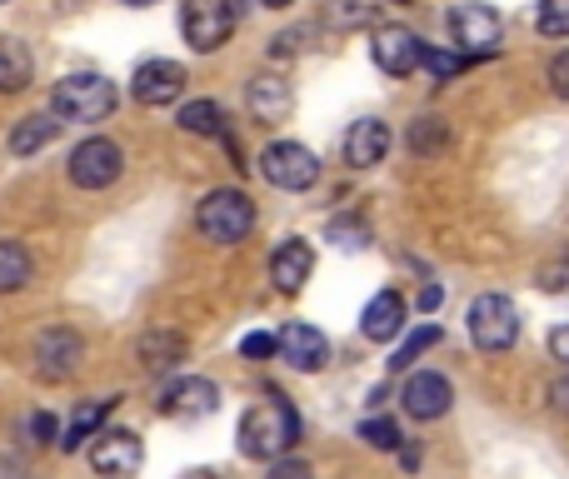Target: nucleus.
<instances>
[{
  "mask_svg": "<svg viewBox=\"0 0 569 479\" xmlns=\"http://www.w3.org/2000/svg\"><path fill=\"white\" fill-rule=\"evenodd\" d=\"M240 455L246 460H284L295 440H300V415L284 395H266L260 405H250L240 420Z\"/></svg>",
  "mask_w": 569,
  "mask_h": 479,
  "instance_id": "nucleus-1",
  "label": "nucleus"
},
{
  "mask_svg": "<svg viewBox=\"0 0 569 479\" xmlns=\"http://www.w3.org/2000/svg\"><path fill=\"white\" fill-rule=\"evenodd\" d=\"M50 110H56V120L96 126V120H106L110 110H116V86H110L106 76H96V70H76V76L56 80V90H50Z\"/></svg>",
  "mask_w": 569,
  "mask_h": 479,
  "instance_id": "nucleus-2",
  "label": "nucleus"
},
{
  "mask_svg": "<svg viewBox=\"0 0 569 479\" xmlns=\"http://www.w3.org/2000/svg\"><path fill=\"white\" fill-rule=\"evenodd\" d=\"M196 226L200 236L216 245H240L256 230V200L246 190H210L196 210Z\"/></svg>",
  "mask_w": 569,
  "mask_h": 479,
  "instance_id": "nucleus-3",
  "label": "nucleus"
},
{
  "mask_svg": "<svg viewBox=\"0 0 569 479\" xmlns=\"http://www.w3.org/2000/svg\"><path fill=\"white\" fill-rule=\"evenodd\" d=\"M470 340L480 345L485 355H505L520 340V310H515L510 295H480L470 305Z\"/></svg>",
  "mask_w": 569,
  "mask_h": 479,
  "instance_id": "nucleus-4",
  "label": "nucleus"
},
{
  "mask_svg": "<svg viewBox=\"0 0 569 479\" xmlns=\"http://www.w3.org/2000/svg\"><path fill=\"white\" fill-rule=\"evenodd\" d=\"M236 0H186L180 6V30H186L190 50H200V56L226 46L236 36Z\"/></svg>",
  "mask_w": 569,
  "mask_h": 479,
  "instance_id": "nucleus-5",
  "label": "nucleus"
},
{
  "mask_svg": "<svg viewBox=\"0 0 569 479\" xmlns=\"http://www.w3.org/2000/svg\"><path fill=\"white\" fill-rule=\"evenodd\" d=\"M70 180H76L80 190H106V186H116L120 180V170H126V150L116 146V140H106V136H90V140H80L76 150H70Z\"/></svg>",
  "mask_w": 569,
  "mask_h": 479,
  "instance_id": "nucleus-6",
  "label": "nucleus"
},
{
  "mask_svg": "<svg viewBox=\"0 0 569 479\" xmlns=\"http://www.w3.org/2000/svg\"><path fill=\"white\" fill-rule=\"evenodd\" d=\"M260 176L276 190H310L315 180H320V160H315V150L300 146V140H276V146H266V156H260Z\"/></svg>",
  "mask_w": 569,
  "mask_h": 479,
  "instance_id": "nucleus-7",
  "label": "nucleus"
},
{
  "mask_svg": "<svg viewBox=\"0 0 569 479\" xmlns=\"http://www.w3.org/2000/svg\"><path fill=\"white\" fill-rule=\"evenodd\" d=\"M80 360H86V340H80L76 330H66V325H50L46 335L36 340V375L40 380H70V375L80 370Z\"/></svg>",
  "mask_w": 569,
  "mask_h": 479,
  "instance_id": "nucleus-8",
  "label": "nucleus"
},
{
  "mask_svg": "<svg viewBox=\"0 0 569 479\" xmlns=\"http://www.w3.org/2000/svg\"><path fill=\"white\" fill-rule=\"evenodd\" d=\"M450 36L470 56H490L500 46V16L490 6H480V0H465V6L450 10Z\"/></svg>",
  "mask_w": 569,
  "mask_h": 479,
  "instance_id": "nucleus-9",
  "label": "nucleus"
},
{
  "mask_svg": "<svg viewBox=\"0 0 569 479\" xmlns=\"http://www.w3.org/2000/svg\"><path fill=\"white\" fill-rule=\"evenodd\" d=\"M90 465H96V475H106V479H130L146 465V450H140V440L130 430H100V435H90Z\"/></svg>",
  "mask_w": 569,
  "mask_h": 479,
  "instance_id": "nucleus-10",
  "label": "nucleus"
},
{
  "mask_svg": "<svg viewBox=\"0 0 569 479\" xmlns=\"http://www.w3.org/2000/svg\"><path fill=\"white\" fill-rule=\"evenodd\" d=\"M400 405H405V415H410V420L430 425V420H445V415H450L455 390H450V380H445V375L420 370V375H410V380H405Z\"/></svg>",
  "mask_w": 569,
  "mask_h": 479,
  "instance_id": "nucleus-11",
  "label": "nucleus"
},
{
  "mask_svg": "<svg viewBox=\"0 0 569 479\" xmlns=\"http://www.w3.org/2000/svg\"><path fill=\"white\" fill-rule=\"evenodd\" d=\"M276 355L290 370H305V375H315V370H325V360H330V340H325L315 325H300V320H290L284 330L276 335Z\"/></svg>",
  "mask_w": 569,
  "mask_h": 479,
  "instance_id": "nucleus-12",
  "label": "nucleus"
},
{
  "mask_svg": "<svg viewBox=\"0 0 569 479\" xmlns=\"http://www.w3.org/2000/svg\"><path fill=\"white\" fill-rule=\"evenodd\" d=\"M186 80H190L186 66H176V60H146V66L136 70V80H130V90H136L140 106L160 110V106H176Z\"/></svg>",
  "mask_w": 569,
  "mask_h": 479,
  "instance_id": "nucleus-13",
  "label": "nucleus"
},
{
  "mask_svg": "<svg viewBox=\"0 0 569 479\" xmlns=\"http://www.w3.org/2000/svg\"><path fill=\"white\" fill-rule=\"evenodd\" d=\"M375 66L385 70V76H410V70H420V36L405 26H380L375 30V46H370Z\"/></svg>",
  "mask_w": 569,
  "mask_h": 479,
  "instance_id": "nucleus-14",
  "label": "nucleus"
},
{
  "mask_svg": "<svg viewBox=\"0 0 569 479\" xmlns=\"http://www.w3.org/2000/svg\"><path fill=\"white\" fill-rule=\"evenodd\" d=\"M160 410L170 420H206V415L220 410V390L210 380H200V375H186V380H176L160 395Z\"/></svg>",
  "mask_w": 569,
  "mask_h": 479,
  "instance_id": "nucleus-15",
  "label": "nucleus"
},
{
  "mask_svg": "<svg viewBox=\"0 0 569 479\" xmlns=\"http://www.w3.org/2000/svg\"><path fill=\"white\" fill-rule=\"evenodd\" d=\"M405 320H410V305H405V295L400 290H380L370 305H365L360 335H365V340H375V345H390L395 335L405 330Z\"/></svg>",
  "mask_w": 569,
  "mask_h": 479,
  "instance_id": "nucleus-16",
  "label": "nucleus"
},
{
  "mask_svg": "<svg viewBox=\"0 0 569 479\" xmlns=\"http://www.w3.org/2000/svg\"><path fill=\"white\" fill-rule=\"evenodd\" d=\"M315 275V245L310 240H280L276 255H270V280H276L280 295L305 290V280Z\"/></svg>",
  "mask_w": 569,
  "mask_h": 479,
  "instance_id": "nucleus-17",
  "label": "nucleus"
},
{
  "mask_svg": "<svg viewBox=\"0 0 569 479\" xmlns=\"http://www.w3.org/2000/svg\"><path fill=\"white\" fill-rule=\"evenodd\" d=\"M385 156H390V126L375 116L355 120L350 136H345V160H350L355 170H370V166H380Z\"/></svg>",
  "mask_w": 569,
  "mask_h": 479,
  "instance_id": "nucleus-18",
  "label": "nucleus"
},
{
  "mask_svg": "<svg viewBox=\"0 0 569 479\" xmlns=\"http://www.w3.org/2000/svg\"><path fill=\"white\" fill-rule=\"evenodd\" d=\"M246 106H250V116L260 120V126H280V120H290V106H295V96H290V80H280V76H256L250 80V90H246Z\"/></svg>",
  "mask_w": 569,
  "mask_h": 479,
  "instance_id": "nucleus-19",
  "label": "nucleus"
},
{
  "mask_svg": "<svg viewBox=\"0 0 569 479\" xmlns=\"http://www.w3.org/2000/svg\"><path fill=\"white\" fill-rule=\"evenodd\" d=\"M30 76H36V60H30V50L20 46V40L0 36V96H16V90H26Z\"/></svg>",
  "mask_w": 569,
  "mask_h": 479,
  "instance_id": "nucleus-20",
  "label": "nucleus"
},
{
  "mask_svg": "<svg viewBox=\"0 0 569 479\" xmlns=\"http://www.w3.org/2000/svg\"><path fill=\"white\" fill-rule=\"evenodd\" d=\"M60 136V120L56 116H26L16 130H10V156H36V150H46L50 140Z\"/></svg>",
  "mask_w": 569,
  "mask_h": 479,
  "instance_id": "nucleus-21",
  "label": "nucleus"
},
{
  "mask_svg": "<svg viewBox=\"0 0 569 479\" xmlns=\"http://www.w3.org/2000/svg\"><path fill=\"white\" fill-rule=\"evenodd\" d=\"M30 275H36V260H30L26 245H20V240H0V295L26 290Z\"/></svg>",
  "mask_w": 569,
  "mask_h": 479,
  "instance_id": "nucleus-22",
  "label": "nucleus"
},
{
  "mask_svg": "<svg viewBox=\"0 0 569 479\" xmlns=\"http://www.w3.org/2000/svg\"><path fill=\"white\" fill-rule=\"evenodd\" d=\"M110 410H116V400H90V405H80V410H76V420H70V430L60 435V450H66V455H76L80 445H86L90 435L100 430V420H106Z\"/></svg>",
  "mask_w": 569,
  "mask_h": 479,
  "instance_id": "nucleus-23",
  "label": "nucleus"
},
{
  "mask_svg": "<svg viewBox=\"0 0 569 479\" xmlns=\"http://www.w3.org/2000/svg\"><path fill=\"white\" fill-rule=\"evenodd\" d=\"M180 130L220 140L226 136V110H220L216 100H190V106H180Z\"/></svg>",
  "mask_w": 569,
  "mask_h": 479,
  "instance_id": "nucleus-24",
  "label": "nucleus"
},
{
  "mask_svg": "<svg viewBox=\"0 0 569 479\" xmlns=\"http://www.w3.org/2000/svg\"><path fill=\"white\" fill-rule=\"evenodd\" d=\"M136 355H140V365H146V370H170V365L180 360V355H186V340H180V335H146V340L136 345Z\"/></svg>",
  "mask_w": 569,
  "mask_h": 479,
  "instance_id": "nucleus-25",
  "label": "nucleus"
},
{
  "mask_svg": "<svg viewBox=\"0 0 569 479\" xmlns=\"http://www.w3.org/2000/svg\"><path fill=\"white\" fill-rule=\"evenodd\" d=\"M430 345H440V325H425V330H415L410 340L400 345V350H395V360H390V370H410L415 360H420L425 350H430Z\"/></svg>",
  "mask_w": 569,
  "mask_h": 479,
  "instance_id": "nucleus-26",
  "label": "nucleus"
},
{
  "mask_svg": "<svg viewBox=\"0 0 569 479\" xmlns=\"http://www.w3.org/2000/svg\"><path fill=\"white\" fill-rule=\"evenodd\" d=\"M535 26H540V36L565 40L569 36V0H540V10H535Z\"/></svg>",
  "mask_w": 569,
  "mask_h": 479,
  "instance_id": "nucleus-27",
  "label": "nucleus"
},
{
  "mask_svg": "<svg viewBox=\"0 0 569 479\" xmlns=\"http://www.w3.org/2000/svg\"><path fill=\"white\" fill-rule=\"evenodd\" d=\"M360 440L370 445V450H400L405 435H400V425L380 415V420H365V425H360Z\"/></svg>",
  "mask_w": 569,
  "mask_h": 479,
  "instance_id": "nucleus-28",
  "label": "nucleus"
},
{
  "mask_svg": "<svg viewBox=\"0 0 569 479\" xmlns=\"http://www.w3.org/2000/svg\"><path fill=\"white\" fill-rule=\"evenodd\" d=\"M420 66L430 70L435 80H450L455 70L465 66V56H460V50H455V56H450V50H435V46H425V40H420Z\"/></svg>",
  "mask_w": 569,
  "mask_h": 479,
  "instance_id": "nucleus-29",
  "label": "nucleus"
},
{
  "mask_svg": "<svg viewBox=\"0 0 569 479\" xmlns=\"http://www.w3.org/2000/svg\"><path fill=\"white\" fill-rule=\"evenodd\" d=\"M440 140H445V130H440V120L435 116H425V120H415L410 126V150H420V156H430Z\"/></svg>",
  "mask_w": 569,
  "mask_h": 479,
  "instance_id": "nucleus-30",
  "label": "nucleus"
},
{
  "mask_svg": "<svg viewBox=\"0 0 569 479\" xmlns=\"http://www.w3.org/2000/svg\"><path fill=\"white\" fill-rule=\"evenodd\" d=\"M240 355H246V360H270V355H276V335H266V330H260V335H246V340H240Z\"/></svg>",
  "mask_w": 569,
  "mask_h": 479,
  "instance_id": "nucleus-31",
  "label": "nucleus"
},
{
  "mask_svg": "<svg viewBox=\"0 0 569 479\" xmlns=\"http://www.w3.org/2000/svg\"><path fill=\"white\" fill-rule=\"evenodd\" d=\"M266 479H315V470L305 460H270V475Z\"/></svg>",
  "mask_w": 569,
  "mask_h": 479,
  "instance_id": "nucleus-32",
  "label": "nucleus"
},
{
  "mask_svg": "<svg viewBox=\"0 0 569 479\" xmlns=\"http://www.w3.org/2000/svg\"><path fill=\"white\" fill-rule=\"evenodd\" d=\"M550 86L560 100H569V50H560V56L550 60Z\"/></svg>",
  "mask_w": 569,
  "mask_h": 479,
  "instance_id": "nucleus-33",
  "label": "nucleus"
},
{
  "mask_svg": "<svg viewBox=\"0 0 569 479\" xmlns=\"http://www.w3.org/2000/svg\"><path fill=\"white\" fill-rule=\"evenodd\" d=\"M30 435H36V440H40V445H50V440H56V420H50V415H46V410H40V415H36V420H30Z\"/></svg>",
  "mask_w": 569,
  "mask_h": 479,
  "instance_id": "nucleus-34",
  "label": "nucleus"
},
{
  "mask_svg": "<svg viewBox=\"0 0 569 479\" xmlns=\"http://www.w3.org/2000/svg\"><path fill=\"white\" fill-rule=\"evenodd\" d=\"M550 355H555V360H565V365H569V325H560V330L550 335Z\"/></svg>",
  "mask_w": 569,
  "mask_h": 479,
  "instance_id": "nucleus-35",
  "label": "nucleus"
},
{
  "mask_svg": "<svg viewBox=\"0 0 569 479\" xmlns=\"http://www.w3.org/2000/svg\"><path fill=\"white\" fill-rule=\"evenodd\" d=\"M435 305H440V285H425V290H420V310H425V315H430V310H435Z\"/></svg>",
  "mask_w": 569,
  "mask_h": 479,
  "instance_id": "nucleus-36",
  "label": "nucleus"
},
{
  "mask_svg": "<svg viewBox=\"0 0 569 479\" xmlns=\"http://www.w3.org/2000/svg\"><path fill=\"white\" fill-rule=\"evenodd\" d=\"M555 410H560V415H569V380H560V385H555Z\"/></svg>",
  "mask_w": 569,
  "mask_h": 479,
  "instance_id": "nucleus-37",
  "label": "nucleus"
},
{
  "mask_svg": "<svg viewBox=\"0 0 569 479\" xmlns=\"http://www.w3.org/2000/svg\"><path fill=\"white\" fill-rule=\"evenodd\" d=\"M400 460H405V470H420V450L415 445H400Z\"/></svg>",
  "mask_w": 569,
  "mask_h": 479,
  "instance_id": "nucleus-38",
  "label": "nucleus"
},
{
  "mask_svg": "<svg viewBox=\"0 0 569 479\" xmlns=\"http://www.w3.org/2000/svg\"><path fill=\"white\" fill-rule=\"evenodd\" d=\"M120 6H136V10H146V6H156V0H120Z\"/></svg>",
  "mask_w": 569,
  "mask_h": 479,
  "instance_id": "nucleus-39",
  "label": "nucleus"
},
{
  "mask_svg": "<svg viewBox=\"0 0 569 479\" xmlns=\"http://www.w3.org/2000/svg\"><path fill=\"white\" fill-rule=\"evenodd\" d=\"M260 6H270V10H284V6H290V0H260Z\"/></svg>",
  "mask_w": 569,
  "mask_h": 479,
  "instance_id": "nucleus-40",
  "label": "nucleus"
},
{
  "mask_svg": "<svg viewBox=\"0 0 569 479\" xmlns=\"http://www.w3.org/2000/svg\"><path fill=\"white\" fill-rule=\"evenodd\" d=\"M186 479H216V475H206V470H196V475H186Z\"/></svg>",
  "mask_w": 569,
  "mask_h": 479,
  "instance_id": "nucleus-41",
  "label": "nucleus"
}]
</instances>
